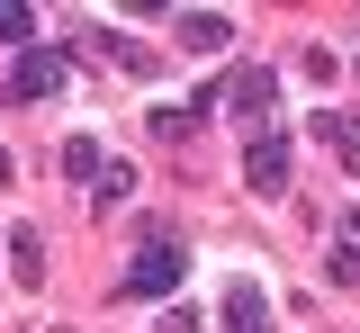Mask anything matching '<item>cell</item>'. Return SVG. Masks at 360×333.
<instances>
[{
	"label": "cell",
	"instance_id": "obj_1",
	"mask_svg": "<svg viewBox=\"0 0 360 333\" xmlns=\"http://www.w3.org/2000/svg\"><path fill=\"white\" fill-rule=\"evenodd\" d=\"M72 81V46H18V63H9V99L27 108V99H54Z\"/></svg>",
	"mask_w": 360,
	"mask_h": 333
},
{
	"label": "cell",
	"instance_id": "obj_2",
	"mask_svg": "<svg viewBox=\"0 0 360 333\" xmlns=\"http://www.w3.org/2000/svg\"><path fill=\"white\" fill-rule=\"evenodd\" d=\"M225 108H234V126H243V136H270V108H279V72L243 63V72L225 81Z\"/></svg>",
	"mask_w": 360,
	"mask_h": 333
},
{
	"label": "cell",
	"instance_id": "obj_3",
	"mask_svg": "<svg viewBox=\"0 0 360 333\" xmlns=\"http://www.w3.org/2000/svg\"><path fill=\"white\" fill-rule=\"evenodd\" d=\"M180 280H189V252H180L172 235H153L144 252H135V270H127V297H172Z\"/></svg>",
	"mask_w": 360,
	"mask_h": 333
},
{
	"label": "cell",
	"instance_id": "obj_4",
	"mask_svg": "<svg viewBox=\"0 0 360 333\" xmlns=\"http://www.w3.org/2000/svg\"><path fill=\"white\" fill-rule=\"evenodd\" d=\"M243 190H252V198H279V190H288V136H279V126L243 144Z\"/></svg>",
	"mask_w": 360,
	"mask_h": 333
},
{
	"label": "cell",
	"instance_id": "obj_5",
	"mask_svg": "<svg viewBox=\"0 0 360 333\" xmlns=\"http://www.w3.org/2000/svg\"><path fill=\"white\" fill-rule=\"evenodd\" d=\"M225 333H270V306L252 280H225Z\"/></svg>",
	"mask_w": 360,
	"mask_h": 333
},
{
	"label": "cell",
	"instance_id": "obj_6",
	"mask_svg": "<svg viewBox=\"0 0 360 333\" xmlns=\"http://www.w3.org/2000/svg\"><path fill=\"white\" fill-rule=\"evenodd\" d=\"M172 27H180V46H189V54H217V46H234V18H207V9H180Z\"/></svg>",
	"mask_w": 360,
	"mask_h": 333
},
{
	"label": "cell",
	"instance_id": "obj_7",
	"mask_svg": "<svg viewBox=\"0 0 360 333\" xmlns=\"http://www.w3.org/2000/svg\"><path fill=\"white\" fill-rule=\"evenodd\" d=\"M9 280H18V288H45V235H37V226L9 235Z\"/></svg>",
	"mask_w": 360,
	"mask_h": 333
},
{
	"label": "cell",
	"instance_id": "obj_8",
	"mask_svg": "<svg viewBox=\"0 0 360 333\" xmlns=\"http://www.w3.org/2000/svg\"><path fill=\"white\" fill-rule=\"evenodd\" d=\"M315 136H324V144H333V153H342V162L360 171V117H342V108H324V117H315Z\"/></svg>",
	"mask_w": 360,
	"mask_h": 333
},
{
	"label": "cell",
	"instance_id": "obj_9",
	"mask_svg": "<svg viewBox=\"0 0 360 333\" xmlns=\"http://www.w3.org/2000/svg\"><path fill=\"white\" fill-rule=\"evenodd\" d=\"M99 171H108V153H99L90 136H72V144H63V181H99Z\"/></svg>",
	"mask_w": 360,
	"mask_h": 333
},
{
	"label": "cell",
	"instance_id": "obj_10",
	"mask_svg": "<svg viewBox=\"0 0 360 333\" xmlns=\"http://www.w3.org/2000/svg\"><path fill=\"white\" fill-rule=\"evenodd\" d=\"M90 198H99V207H127V198H135V171H127V162H108V171H99V190H90Z\"/></svg>",
	"mask_w": 360,
	"mask_h": 333
},
{
	"label": "cell",
	"instance_id": "obj_11",
	"mask_svg": "<svg viewBox=\"0 0 360 333\" xmlns=\"http://www.w3.org/2000/svg\"><path fill=\"white\" fill-rule=\"evenodd\" d=\"M0 37H9V46H37V18H27L18 0H0Z\"/></svg>",
	"mask_w": 360,
	"mask_h": 333
},
{
	"label": "cell",
	"instance_id": "obj_12",
	"mask_svg": "<svg viewBox=\"0 0 360 333\" xmlns=\"http://www.w3.org/2000/svg\"><path fill=\"white\" fill-rule=\"evenodd\" d=\"M189 126H198L189 108H153V136H162V144H180V136H189Z\"/></svg>",
	"mask_w": 360,
	"mask_h": 333
},
{
	"label": "cell",
	"instance_id": "obj_13",
	"mask_svg": "<svg viewBox=\"0 0 360 333\" xmlns=\"http://www.w3.org/2000/svg\"><path fill=\"white\" fill-rule=\"evenodd\" d=\"M99 46L117 54V63H127V72H153V46H127V37H99Z\"/></svg>",
	"mask_w": 360,
	"mask_h": 333
},
{
	"label": "cell",
	"instance_id": "obj_14",
	"mask_svg": "<svg viewBox=\"0 0 360 333\" xmlns=\"http://www.w3.org/2000/svg\"><path fill=\"white\" fill-rule=\"evenodd\" d=\"M342 252H352V261H360V216H352V226H342Z\"/></svg>",
	"mask_w": 360,
	"mask_h": 333
},
{
	"label": "cell",
	"instance_id": "obj_15",
	"mask_svg": "<svg viewBox=\"0 0 360 333\" xmlns=\"http://www.w3.org/2000/svg\"><path fill=\"white\" fill-rule=\"evenodd\" d=\"M9 171H18V162H9V153H0V190H9Z\"/></svg>",
	"mask_w": 360,
	"mask_h": 333
}]
</instances>
